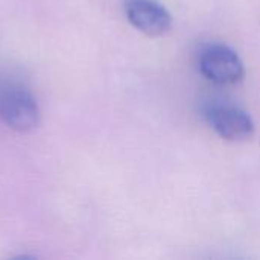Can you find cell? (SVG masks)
I'll use <instances>...</instances> for the list:
<instances>
[{"label": "cell", "instance_id": "obj_1", "mask_svg": "<svg viewBox=\"0 0 260 260\" xmlns=\"http://www.w3.org/2000/svg\"><path fill=\"white\" fill-rule=\"evenodd\" d=\"M0 119L17 131L37 126L40 110L34 96L17 84L0 85Z\"/></svg>", "mask_w": 260, "mask_h": 260}, {"label": "cell", "instance_id": "obj_3", "mask_svg": "<svg viewBox=\"0 0 260 260\" xmlns=\"http://www.w3.org/2000/svg\"><path fill=\"white\" fill-rule=\"evenodd\" d=\"M206 117L215 133L229 142H245L254 134V122L242 108L229 104H213Z\"/></svg>", "mask_w": 260, "mask_h": 260}, {"label": "cell", "instance_id": "obj_2", "mask_svg": "<svg viewBox=\"0 0 260 260\" xmlns=\"http://www.w3.org/2000/svg\"><path fill=\"white\" fill-rule=\"evenodd\" d=\"M198 67L204 78L218 85L236 84L245 75L242 59L225 44L206 46L200 53Z\"/></svg>", "mask_w": 260, "mask_h": 260}, {"label": "cell", "instance_id": "obj_4", "mask_svg": "<svg viewBox=\"0 0 260 260\" xmlns=\"http://www.w3.org/2000/svg\"><path fill=\"white\" fill-rule=\"evenodd\" d=\"M125 12L136 29L151 37L163 35L172 26L169 11L157 0H126Z\"/></svg>", "mask_w": 260, "mask_h": 260}]
</instances>
